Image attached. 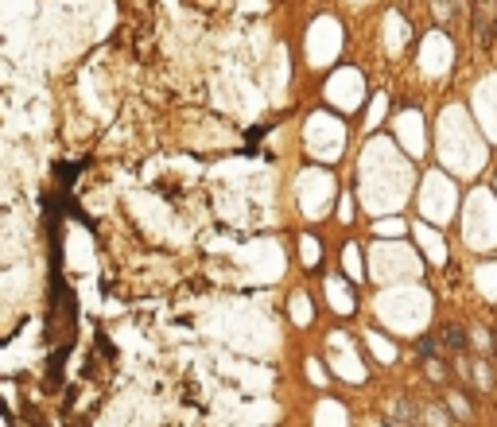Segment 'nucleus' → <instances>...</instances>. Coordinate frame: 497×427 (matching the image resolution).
Listing matches in <instances>:
<instances>
[{"mask_svg": "<svg viewBox=\"0 0 497 427\" xmlns=\"http://www.w3.org/2000/svg\"><path fill=\"white\" fill-rule=\"evenodd\" d=\"M78 171H82V163H66V167H59V179H62V187H70Z\"/></svg>", "mask_w": 497, "mask_h": 427, "instance_id": "3", "label": "nucleus"}, {"mask_svg": "<svg viewBox=\"0 0 497 427\" xmlns=\"http://www.w3.org/2000/svg\"><path fill=\"white\" fill-rule=\"evenodd\" d=\"M439 342H447L451 350H466V346H470V338H466V331H462V326H443Z\"/></svg>", "mask_w": 497, "mask_h": 427, "instance_id": "2", "label": "nucleus"}, {"mask_svg": "<svg viewBox=\"0 0 497 427\" xmlns=\"http://www.w3.org/2000/svg\"><path fill=\"white\" fill-rule=\"evenodd\" d=\"M70 427H86V423H70Z\"/></svg>", "mask_w": 497, "mask_h": 427, "instance_id": "5", "label": "nucleus"}, {"mask_svg": "<svg viewBox=\"0 0 497 427\" xmlns=\"http://www.w3.org/2000/svg\"><path fill=\"white\" fill-rule=\"evenodd\" d=\"M420 350H424V354H427V357H432V354H435V350H439V338H424V342H420Z\"/></svg>", "mask_w": 497, "mask_h": 427, "instance_id": "4", "label": "nucleus"}, {"mask_svg": "<svg viewBox=\"0 0 497 427\" xmlns=\"http://www.w3.org/2000/svg\"><path fill=\"white\" fill-rule=\"evenodd\" d=\"M474 35L482 47H493L497 39V12H493V0H478L474 8Z\"/></svg>", "mask_w": 497, "mask_h": 427, "instance_id": "1", "label": "nucleus"}]
</instances>
